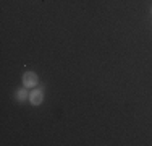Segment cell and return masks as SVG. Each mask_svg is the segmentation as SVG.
<instances>
[{
    "label": "cell",
    "mask_w": 152,
    "mask_h": 146,
    "mask_svg": "<svg viewBox=\"0 0 152 146\" xmlns=\"http://www.w3.org/2000/svg\"><path fill=\"white\" fill-rule=\"evenodd\" d=\"M29 101L32 105H41L44 101V89L42 88H34V91H31L29 94Z\"/></svg>",
    "instance_id": "7a4b0ae2"
},
{
    "label": "cell",
    "mask_w": 152,
    "mask_h": 146,
    "mask_svg": "<svg viewBox=\"0 0 152 146\" xmlns=\"http://www.w3.org/2000/svg\"><path fill=\"white\" fill-rule=\"evenodd\" d=\"M151 12H152V8H151Z\"/></svg>",
    "instance_id": "277c9868"
},
{
    "label": "cell",
    "mask_w": 152,
    "mask_h": 146,
    "mask_svg": "<svg viewBox=\"0 0 152 146\" xmlns=\"http://www.w3.org/2000/svg\"><path fill=\"white\" fill-rule=\"evenodd\" d=\"M28 97H29V94H28V88H26V86L20 88V89L16 91V99L20 101V102H24Z\"/></svg>",
    "instance_id": "3957f363"
},
{
    "label": "cell",
    "mask_w": 152,
    "mask_h": 146,
    "mask_svg": "<svg viewBox=\"0 0 152 146\" xmlns=\"http://www.w3.org/2000/svg\"><path fill=\"white\" fill-rule=\"evenodd\" d=\"M39 85V76L36 72H26L23 73V86L26 88H36Z\"/></svg>",
    "instance_id": "6da1fadb"
}]
</instances>
